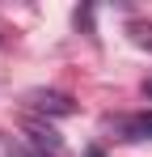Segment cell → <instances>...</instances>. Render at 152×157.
Listing matches in <instances>:
<instances>
[{
    "instance_id": "2",
    "label": "cell",
    "mask_w": 152,
    "mask_h": 157,
    "mask_svg": "<svg viewBox=\"0 0 152 157\" xmlns=\"http://www.w3.org/2000/svg\"><path fill=\"white\" fill-rule=\"evenodd\" d=\"M131 38H135L139 47L152 51V21H135V26H131Z\"/></svg>"
},
{
    "instance_id": "1",
    "label": "cell",
    "mask_w": 152,
    "mask_h": 157,
    "mask_svg": "<svg viewBox=\"0 0 152 157\" xmlns=\"http://www.w3.org/2000/svg\"><path fill=\"white\" fill-rule=\"evenodd\" d=\"M106 128L114 132L118 140H152V110H139V115H118V119H106Z\"/></svg>"
},
{
    "instance_id": "3",
    "label": "cell",
    "mask_w": 152,
    "mask_h": 157,
    "mask_svg": "<svg viewBox=\"0 0 152 157\" xmlns=\"http://www.w3.org/2000/svg\"><path fill=\"white\" fill-rule=\"evenodd\" d=\"M144 98H148V102H152V81H144Z\"/></svg>"
}]
</instances>
